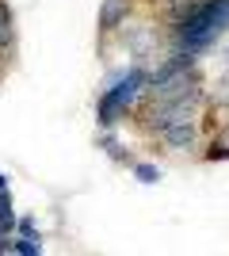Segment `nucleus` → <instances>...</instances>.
<instances>
[{
  "label": "nucleus",
  "mask_w": 229,
  "mask_h": 256,
  "mask_svg": "<svg viewBox=\"0 0 229 256\" xmlns=\"http://www.w3.org/2000/svg\"><path fill=\"white\" fill-rule=\"evenodd\" d=\"M226 27H229V0H191L187 8H180V27H176L180 50L187 54L207 50Z\"/></svg>",
  "instance_id": "nucleus-1"
},
{
  "label": "nucleus",
  "mask_w": 229,
  "mask_h": 256,
  "mask_svg": "<svg viewBox=\"0 0 229 256\" xmlns=\"http://www.w3.org/2000/svg\"><path fill=\"white\" fill-rule=\"evenodd\" d=\"M145 84H149V73H145V69H130V73H122L119 80L99 96V107H96L99 126H115L122 111H130V104L145 92Z\"/></svg>",
  "instance_id": "nucleus-2"
},
{
  "label": "nucleus",
  "mask_w": 229,
  "mask_h": 256,
  "mask_svg": "<svg viewBox=\"0 0 229 256\" xmlns=\"http://www.w3.org/2000/svg\"><path fill=\"white\" fill-rule=\"evenodd\" d=\"M161 142H164V146H172V150H191V146L199 142V130H195L191 118H187V122H172V126L161 130Z\"/></svg>",
  "instance_id": "nucleus-3"
},
{
  "label": "nucleus",
  "mask_w": 229,
  "mask_h": 256,
  "mask_svg": "<svg viewBox=\"0 0 229 256\" xmlns=\"http://www.w3.org/2000/svg\"><path fill=\"white\" fill-rule=\"evenodd\" d=\"M130 4L134 0H103V8H99V31H115L126 23L130 16Z\"/></svg>",
  "instance_id": "nucleus-4"
},
{
  "label": "nucleus",
  "mask_w": 229,
  "mask_h": 256,
  "mask_svg": "<svg viewBox=\"0 0 229 256\" xmlns=\"http://www.w3.org/2000/svg\"><path fill=\"white\" fill-rule=\"evenodd\" d=\"M11 252L38 256V252H42V241H38V237H19V241H11Z\"/></svg>",
  "instance_id": "nucleus-5"
},
{
  "label": "nucleus",
  "mask_w": 229,
  "mask_h": 256,
  "mask_svg": "<svg viewBox=\"0 0 229 256\" xmlns=\"http://www.w3.org/2000/svg\"><path fill=\"white\" fill-rule=\"evenodd\" d=\"M11 42V12H8V4L0 0V50Z\"/></svg>",
  "instance_id": "nucleus-6"
},
{
  "label": "nucleus",
  "mask_w": 229,
  "mask_h": 256,
  "mask_svg": "<svg viewBox=\"0 0 229 256\" xmlns=\"http://www.w3.org/2000/svg\"><path fill=\"white\" fill-rule=\"evenodd\" d=\"M134 172H138V180H142V184H153L157 176H161V172L153 168V164H134Z\"/></svg>",
  "instance_id": "nucleus-7"
},
{
  "label": "nucleus",
  "mask_w": 229,
  "mask_h": 256,
  "mask_svg": "<svg viewBox=\"0 0 229 256\" xmlns=\"http://www.w3.org/2000/svg\"><path fill=\"white\" fill-rule=\"evenodd\" d=\"M19 234L23 237H34V222H31V218H23V222H19Z\"/></svg>",
  "instance_id": "nucleus-8"
},
{
  "label": "nucleus",
  "mask_w": 229,
  "mask_h": 256,
  "mask_svg": "<svg viewBox=\"0 0 229 256\" xmlns=\"http://www.w3.org/2000/svg\"><path fill=\"white\" fill-rule=\"evenodd\" d=\"M0 188H4V176H0Z\"/></svg>",
  "instance_id": "nucleus-9"
}]
</instances>
